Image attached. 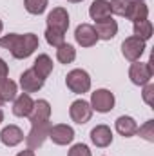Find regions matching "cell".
I'll return each instance as SVG.
<instances>
[{
	"mask_svg": "<svg viewBox=\"0 0 154 156\" xmlns=\"http://www.w3.org/2000/svg\"><path fill=\"white\" fill-rule=\"evenodd\" d=\"M40 45V40L35 33H26V35H18V33H9L0 37V47L7 49L11 53L13 58L16 60H24L29 58Z\"/></svg>",
	"mask_w": 154,
	"mask_h": 156,
	"instance_id": "6da1fadb",
	"label": "cell"
},
{
	"mask_svg": "<svg viewBox=\"0 0 154 156\" xmlns=\"http://www.w3.org/2000/svg\"><path fill=\"white\" fill-rule=\"evenodd\" d=\"M65 85L75 94H83L91 89V76L85 69H73L65 76Z\"/></svg>",
	"mask_w": 154,
	"mask_h": 156,
	"instance_id": "7a4b0ae2",
	"label": "cell"
},
{
	"mask_svg": "<svg viewBox=\"0 0 154 156\" xmlns=\"http://www.w3.org/2000/svg\"><path fill=\"white\" fill-rule=\"evenodd\" d=\"M114 94L109 89H96L91 93V107L96 113H111L114 109Z\"/></svg>",
	"mask_w": 154,
	"mask_h": 156,
	"instance_id": "3957f363",
	"label": "cell"
},
{
	"mask_svg": "<svg viewBox=\"0 0 154 156\" xmlns=\"http://www.w3.org/2000/svg\"><path fill=\"white\" fill-rule=\"evenodd\" d=\"M49 129H51V122H40V123H35L31 127V133L24 138L26 140V145L27 149H38L44 145V142L49 138Z\"/></svg>",
	"mask_w": 154,
	"mask_h": 156,
	"instance_id": "277c9868",
	"label": "cell"
},
{
	"mask_svg": "<svg viewBox=\"0 0 154 156\" xmlns=\"http://www.w3.org/2000/svg\"><path fill=\"white\" fill-rule=\"evenodd\" d=\"M129 78L134 85H145L151 82L152 78V66L151 62L143 64V62H132L131 67H129Z\"/></svg>",
	"mask_w": 154,
	"mask_h": 156,
	"instance_id": "5b68a950",
	"label": "cell"
},
{
	"mask_svg": "<svg viewBox=\"0 0 154 156\" xmlns=\"http://www.w3.org/2000/svg\"><path fill=\"white\" fill-rule=\"evenodd\" d=\"M143 53H145V42L143 40L136 38V37H129L121 42V55L129 62H138Z\"/></svg>",
	"mask_w": 154,
	"mask_h": 156,
	"instance_id": "8992f818",
	"label": "cell"
},
{
	"mask_svg": "<svg viewBox=\"0 0 154 156\" xmlns=\"http://www.w3.org/2000/svg\"><path fill=\"white\" fill-rule=\"evenodd\" d=\"M47 27L65 35L67 29H69V13H67V9L65 7H54L47 15Z\"/></svg>",
	"mask_w": 154,
	"mask_h": 156,
	"instance_id": "52a82bcc",
	"label": "cell"
},
{
	"mask_svg": "<svg viewBox=\"0 0 154 156\" xmlns=\"http://www.w3.org/2000/svg\"><path fill=\"white\" fill-rule=\"evenodd\" d=\"M49 138L56 145H69L75 140V129L67 123H56L49 129Z\"/></svg>",
	"mask_w": 154,
	"mask_h": 156,
	"instance_id": "ba28073f",
	"label": "cell"
},
{
	"mask_svg": "<svg viewBox=\"0 0 154 156\" xmlns=\"http://www.w3.org/2000/svg\"><path fill=\"white\" fill-rule=\"evenodd\" d=\"M69 116H71V120L75 123L83 125V123H87L91 120V116H93V107L85 100H75L71 104V107H69Z\"/></svg>",
	"mask_w": 154,
	"mask_h": 156,
	"instance_id": "9c48e42d",
	"label": "cell"
},
{
	"mask_svg": "<svg viewBox=\"0 0 154 156\" xmlns=\"http://www.w3.org/2000/svg\"><path fill=\"white\" fill-rule=\"evenodd\" d=\"M75 40L82 47H93L98 42V35L91 24H80L75 31Z\"/></svg>",
	"mask_w": 154,
	"mask_h": 156,
	"instance_id": "30bf717a",
	"label": "cell"
},
{
	"mask_svg": "<svg viewBox=\"0 0 154 156\" xmlns=\"http://www.w3.org/2000/svg\"><path fill=\"white\" fill-rule=\"evenodd\" d=\"M44 83H45V80L40 78L33 69H27V71H24V73L20 75V87H22V91L27 93V94L40 91V89L44 87Z\"/></svg>",
	"mask_w": 154,
	"mask_h": 156,
	"instance_id": "8fae6325",
	"label": "cell"
},
{
	"mask_svg": "<svg viewBox=\"0 0 154 156\" xmlns=\"http://www.w3.org/2000/svg\"><path fill=\"white\" fill-rule=\"evenodd\" d=\"M24 131L18 127V125H5L2 131H0V142L5 145V147H16L18 144L24 142Z\"/></svg>",
	"mask_w": 154,
	"mask_h": 156,
	"instance_id": "7c38bea8",
	"label": "cell"
},
{
	"mask_svg": "<svg viewBox=\"0 0 154 156\" xmlns=\"http://www.w3.org/2000/svg\"><path fill=\"white\" fill-rule=\"evenodd\" d=\"M89 136H91V142L96 147H109L113 144V131H111L109 125H103V123L93 127Z\"/></svg>",
	"mask_w": 154,
	"mask_h": 156,
	"instance_id": "4fadbf2b",
	"label": "cell"
},
{
	"mask_svg": "<svg viewBox=\"0 0 154 156\" xmlns=\"http://www.w3.org/2000/svg\"><path fill=\"white\" fill-rule=\"evenodd\" d=\"M33 105H35V100L27 94V93H22L15 98V104H13V115L18 118H27L33 111Z\"/></svg>",
	"mask_w": 154,
	"mask_h": 156,
	"instance_id": "5bb4252c",
	"label": "cell"
},
{
	"mask_svg": "<svg viewBox=\"0 0 154 156\" xmlns=\"http://www.w3.org/2000/svg\"><path fill=\"white\" fill-rule=\"evenodd\" d=\"M125 18H129L132 24L134 22H142V20H147L149 18V7L143 0H131L129 4V9L125 13Z\"/></svg>",
	"mask_w": 154,
	"mask_h": 156,
	"instance_id": "9a60e30c",
	"label": "cell"
},
{
	"mask_svg": "<svg viewBox=\"0 0 154 156\" xmlns=\"http://www.w3.org/2000/svg\"><path fill=\"white\" fill-rule=\"evenodd\" d=\"M29 122L31 125L35 123H40V122H47L51 118V104L47 100H37L35 105H33V111L29 115Z\"/></svg>",
	"mask_w": 154,
	"mask_h": 156,
	"instance_id": "2e32d148",
	"label": "cell"
},
{
	"mask_svg": "<svg viewBox=\"0 0 154 156\" xmlns=\"http://www.w3.org/2000/svg\"><path fill=\"white\" fill-rule=\"evenodd\" d=\"M94 31L98 35V40H113L118 35V24L113 18H105L102 22H94Z\"/></svg>",
	"mask_w": 154,
	"mask_h": 156,
	"instance_id": "e0dca14e",
	"label": "cell"
},
{
	"mask_svg": "<svg viewBox=\"0 0 154 156\" xmlns=\"http://www.w3.org/2000/svg\"><path fill=\"white\" fill-rule=\"evenodd\" d=\"M114 127L118 131V134H121L123 138H131L138 133V123L132 116H118L114 122Z\"/></svg>",
	"mask_w": 154,
	"mask_h": 156,
	"instance_id": "ac0fdd59",
	"label": "cell"
},
{
	"mask_svg": "<svg viewBox=\"0 0 154 156\" xmlns=\"http://www.w3.org/2000/svg\"><path fill=\"white\" fill-rule=\"evenodd\" d=\"M111 4L107 0H94L89 7V16L94 22H102L105 18H111Z\"/></svg>",
	"mask_w": 154,
	"mask_h": 156,
	"instance_id": "d6986e66",
	"label": "cell"
},
{
	"mask_svg": "<svg viewBox=\"0 0 154 156\" xmlns=\"http://www.w3.org/2000/svg\"><path fill=\"white\" fill-rule=\"evenodd\" d=\"M40 78H45L49 76L51 73H53V60H51V56L49 55H38L37 56V60L33 62V67H31Z\"/></svg>",
	"mask_w": 154,
	"mask_h": 156,
	"instance_id": "ffe728a7",
	"label": "cell"
},
{
	"mask_svg": "<svg viewBox=\"0 0 154 156\" xmlns=\"http://www.w3.org/2000/svg\"><path fill=\"white\" fill-rule=\"evenodd\" d=\"M18 93V85L11 80V78H2L0 80V100L4 102H13L16 98Z\"/></svg>",
	"mask_w": 154,
	"mask_h": 156,
	"instance_id": "44dd1931",
	"label": "cell"
},
{
	"mask_svg": "<svg viewBox=\"0 0 154 156\" xmlns=\"http://www.w3.org/2000/svg\"><path fill=\"white\" fill-rule=\"evenodd\" d=\"M75 58H76V49H75V45H71V44H62V45H58L56 47V60L60 62V64H73L75 62Z\"/></svg>",
	"mask_w": 154,
	"mask_h": 156,
	"instance_id": "7402d4cb",
	"label": "cell"
},
{
	"mask_svg": "<svg viewBox=\"0 0 154 156\" xmlns=\"http://www.w3.org/2000/svg\"><path fill=\"white\" fill-rule=\"evenodd\" d=\"M132 31H134V35H132V37H136V38H140V40H143V42H147V40L152 37V24H151V20L134 22V26H132Z\"/></svg>",
	"mask_w": 154,
	"mask_h": 156,
	"instance_id": "603a6c76",
	"label": "cell"
},
{
	"mask_svg": "<svg viewBox=\"0 0 154 156\" xmlns=\"http://www.w3.org/2000/svg\"><path fill=\"white\" fill-rule=\"evenodd\" d=\"M24 7L31 15H42L47 9V0H24Z\"/></svg>",
	"mask_w": 154,
	"mask_h": 156,
	"instance_id": "cb8c5ba5",
	"label": "cell"
},
{
	"mask_svg": "<svg viewBox=\"0 0 154 156\" xmlns=\"http://www.w3.org/2000/svg\"><path fill=\"white\" fill-rule=\"evenodd\" d=\"M45 40H47V44L49 45H53V47H58V45H62L64 42H65V35L64 33H60V31H54V29H45Z\"/></svg>",
	"mask_w": 154,
	"mask_h": 156,
	"instance_id": "d4e9b609",
	"label": "cell"
},
{
	"mask_svg": "<svg viewBox=\"0 0 154 156\" xmlns=\"http://www.w3.org/2000/svg\"><path fill=\"white\" fill-rule=\"evenodd\" d=\"M109 4H111V13H114L118 16H125L131 0H111Z\"/></svg>",
	"mask_w": 154,
	"mask_h": 156,
	"instance_id": "484cf974",
	"label": "cell"
},
{
	"mask_svg": "<svg viewBox=\"0 0 154 156\" xmlns=\"http://www.w3.org/2000/svg\"><path fill=\"white\" fill-rule=\"evenodd\" d=\"M154 122L152 120H149V122H145V125H142V127H138V133L136 134H140V136H143L147 142H154Z\"/></svg>",
	"mask_w": 154,
	"mask_h": 156,
	"instance_id": "4316f807",
	"label": "cell"
},
{
	"mask_svg": "<svg viewBox=\"0 0 154 156\" xmlns=\"http://www.w3.org/2000/svg\"><path fill=\"white\" fill-rule=\"evenodd\" d=\"M67 156H93V154H91V149L85 144H75L69 149V154Z\"/></svg>",
	"mask_w": 154,
	"mask_h": 156,
	"instance_id": "83f0119b",
	"label": "cell"
},
{
	"mask_svg": "<svg viewBox=\"0 0 154 156\" xmlns=\"http://www.w3.org/2000/svg\"><path fill=\"white\" fill-rule=\"evenodd\" d=\"M142 96H143V100H145V104L147 105H154V100H152V96H154V83H145L143 85V93H142Z\"/></svg>",
	"mask_w": 154,
	"mask_h": 156,
	"instance_id": "f1b7e54d",
	"label": "cell"
},
{
	"mask_svg": "<svg viewBox=\"0 0 154 156\" xmlns=\"http://www.w3.org/2000/svg\"><path fill=\"white\" fill-rule=\"evenodd\" d=\"M7 75H9V67H7V64L0 58V80H2V78H7Z\"/></svg>",
	"mask_w": 154,
	"mask_h": 156,
	"instance_id": "f546056e",
	"label": "cell"
},
{
	"mask_svg": "<svg viewBox=\"0 0 154 156\" xmlns=\"http://www.w3.org/2000/svg\"><path fill=\"white\" fill-rule=\"evenodd\" d=\"M16 156H37V154H35V151H33V149H26V151H20Z\"/></svg>",
	"mask_w": 154,
	"mask_h": 156,
	"instance_id": "4dcf8cb0",
	"label": "cell"
},
{
	"mask_svg": "<svg viewBox=\"0 0 154 156\" xmlns=\"http://www.w3.org/2000/svg\"><path fill=\"white\" fill-rule=\"evenodd\" d=\"M2 122H4V111L0 109V123H2Z\"/></svg>",
	"mask_w": 154,
	"mask_h": 156,
	"instance_id": "1f68e13d",
	"label": "cell"
},
{
	"mask_svg": "<svg viewBox=\"0 0 154 156\" xmlns=\"http://www.w3.org/2000/svg\"><path fill=\"white\" fill-rule=\"evenodd\" d=\"M2 29H4V24H2V20H0V33H2Z\"/></svg>",
	"mask_w": 154,
	"mask_h": 156,
	"instance_id": "d6a6232c",
	"label": "cell"
},
{
	"mask_svg": "<svg viewBox=\"0 0 154 156\" xmlns=\"http://www.w3.org/2000/svg\"><path fill=\"white\" fill-rule=\"evenodd\" d=\"M69 2H73V4H78V2H82V0H69Z\"/></svg>",
	"mask_w": 154,
	"mask_h": 156,
	"instance_id": "836d02e7",
	"label": "cell"
},
{
	"mask_svg": "<svg viewBox=\"0 0 154 156\" xmlns=\"http://www.w3.org/2000/svg\"><path fill=\"white\" fill-rule=\"evenodd\" d=\"M0 105H2V100H0Z\"/></svg>",
	"mask_w": 154,
	"mask_h": 156,
	"instance_id": "e575fe53",
	"label": "cell"
}]
</instances>
